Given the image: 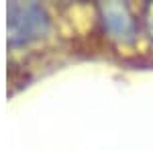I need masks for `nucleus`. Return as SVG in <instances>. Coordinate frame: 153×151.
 Masks as SVG:
<instances>
[{
  "label": "nucleus",
  "mask_w": 153,
  "mask_h": 151,
  "mask_svg": "<svg viewBox=\"0 0 153 151\" xmlns=\"http://www.w3.org/2000/svg\"><path fill=\"white\" fill-rule=\"evenodd\" d=\"M147 27H149V31H151V35H153V4L147 8Z\"/></svg>",
  "instance_id": "obj_2"
},
{
  "label": "nucleus",
  "mask_w": 153,
  "mask_h": 151,
  "mask_svg": "<svg viewBox=\"0 0 153 151\" xmlns=\"http://www.w3.org/2000/svg\"><path fill=\"white\" fill-rule=\"evenodd\" d=\"M104 10V25L114 37L123 41H131L135 37V21L129 14L127 6L123 4H106L102 6Z\"/></svg>",
  "instance_id": "obj_1"
}]
</instances>
